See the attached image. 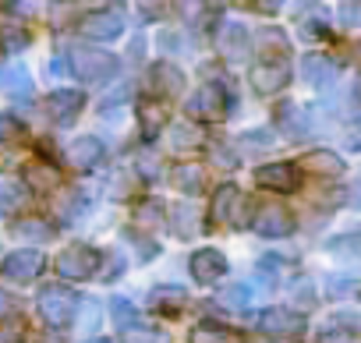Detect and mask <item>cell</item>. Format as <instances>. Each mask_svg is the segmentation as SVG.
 Listing matches in <instances>:
<instances>
[{
	"mask_svg": "<svg viewBox=\"0 0 361 343\" xmlns=\"http://www.w3.org/2000/svg\"><path fill=\"white\" fill-rule=\"evenodd\" d=\"M0 46H4L8 54H18L29 46V36L22 29H0Z\"/></svg>",
	"mask_w": 361,
	"mask_h": 343,
	"instance_id": "obj_33",
	"label": "cell"
},
{
	"mask_svg": "<svg viewBox=\"0 0 361 343\" xmlns=\"http://www.w3.org/2000/svg\"><path fill=\"white\" fill-rule=\"evenodd\" d=\"M255 185L269 188V192H298L301 174H298L294 163H266V166L255 170Z\"/></svg>",
	"mask_w": 361,
	"mask_h": 343,
	"instance_id": "obj_5",
	"label": "cell"
},
{
	"mask_svg": "<svg viewBox=\"0 0 361 343\" xmlns=\"http://www.w3.org/2000/svg\"><path fill=\"white\" fill-rule=\"evenodd\" d=\"M252 227H255L262 237H287V234L294 230V220H290L287 209H280V206H266V209L255 216Z\"/></svg>",
	"mask_w": 361,
	"mask_h": 343,
	"instance_id": "obj_14",
	"label": "cell"
},
{
	"mask_svg": "<svg viewBox=\"0 0 361 343\" xmlns=\"http://www.w3.org/2000/svg\"><path fill=\"white\" fill-rule=\"evenodd\" d=\"M227 92H224V85H216V82H209V85H202V89H195L192 92V99L185 103V110L195 117V120H220L224 113H227Z\"/></svg>",
	"mask_w": 361,
	"mask_h": 343,
	"instance_id": "obj_4",
	"label": "cell"
},
{
	"mask_svg": "<svg viewBox=\"0 0 361 343\" xmlns=\"http://www.w3.org/2000/svg\"><path fill=\"white\" fill-rule=\"evenodd\" d=\"M96 343H110V339H96Z\"/></svg>",
	"mask_w": 361,
	"mask_h": 343,
	"instance_id": "obj_47",
	"label": "cell"
},
{
	"mask_svg": "<svg viewBox=\"0 0 361 343\" xmlns=\"http://www.w3.org/2000/svg\"><path fill=\"white\" fill-rule=\"evenodd\" d=\"M248 78H252V89L255 92L273 96V92H280L290 82V68H287V61H266V64H255Z\"/></svg>",
	"mask_w": 361,
	"mask_h": 343,
	"instance_id": "obj_8",
	"label": "cell"
},
{
	"mask_svg": "<svg viewBox=\"0 0 361 343\" xmlns=\"http://www.w3.org/2000/svg\"><path fill=\"white\" fill-rule=\"evenodd\" d=\"M255 43H262L259 50H269V54H287V36L280 32V29H262L259 36H255Z\"/></svg>",
	"mask_w": 361,
	"mask_h": 343,
	"instance_id": "obj_30",
	"label": "cell"
},
{
	"mask_svg": "<svg viewBox=\"0 0 361 343\" xmlns=\"http://www.w3.org/2000/svg\"><path fill=\"white\" fill-rule=\"evenodd\" d=\"M259 325H262V332L290 336V332L305 329V315H301V311H290V308H266V311L259 315Z\"/></svg>",
	"mask_w": 361,
	"mask_h": 343,
	"instance_id": "obj_11",
	"label": "cell"
},
{
	"mask_svg": "<svg viewBox=\"0 0 361 343\" xmlns=\"http://www.w3.org/2000/svg\"><path fill=\"white\" fill-rule=\"evenodd\" d=\"M18 202H22V188L11 185V181H0V206H4V209H15Z\"/></svg>",
	"mask_w": 361,
	"mask_h": 343,
	"instance_id": "obj_37",
	"label": "cell"
},
{
	"mask_svg": "<svg viewBox=\"0 0 361 343\" xmlns=\"http://www.w3.org/2000/svg\"><path fill=\"white\" fill-rule=\"evenodd\" d=\"M121 269H124V258H121L117 251H110V269L103 273V280H117V276H121Z\"/></svg>",
	"mask_w": 361,
	"mask_h": 343,
	"instance_id": "obj_43",
	"label": "cell"
},
{
	"mask_svg": "<svg viewBox=\"0 0 361 343\" xmlns=\"http://www.w3.org/2000/svg\"><path fill=\"white\" fill-rule=\"evenodd\" d=\"M78 304L85 308V318L78 322V329H82V332H89V329H96V322H99V301H96V297H82Z\"/></svg>",
	"mask_w": 361,
	"mask_h": 343,
	"instance_id": "obj_36",
	"label": "cell"
},
{
	"mask_svg": "<svg viewBox=\"0 0 361 343\" xmlns=\"http://www.w3.org/2000/svg\"><path fill=\"white\" fill-rule=\"evenodd\" d=\"M11 234L22 241V244H43V241H50V223L47 220H36V216H25V220H18L15 227H11Z\"/></svg>",
	"mask_w": 361,
	"mask_h": 343,
	"instance_id": "obj_22",
	"label": "cell"
},
{
	"mask_svg": "<svg viewBox=\"0 0 361 343\" xmlns=\"http://www.w3.org/2000/svg\"><path fill=\"white\" fill-rule=\"evenodd\" d=\"M75 308H78V297H75V290H68L64 283H50V287L39 290V311H43V318H47L54 329L68 325L71 315H75Z\"/></svg>",
	"mask_w": 361,
	"mask_h": 343,
	"instance_id": "obj_2",
	"label": "cell"
},
{
	"mask_svg": "<svg viewBox=\"0 0 361 343\" xmlns=\"http://www.w3.org/2000/svg\"><path fill=\"white\" fill-rule=\"evenodd\" d=\"M0 89H4L8 96H15V99H29L32 96V78H29V71L22 64H11V68L0 71Z\"/></svg>",
	"mask_w": 361,
	"mask_h": 343,
	"instance_id": "obj_20",
	"label": "cell"
},
{
	"mask_svg": "<svg viewBox=\"0 0 361 343\" xmlns=\"http://www.w3.org/2000/svg\"><path fill=\"white\" fill-rule=\"evenodd\" d=\"M343 159L333 152V149H315V152H308L305 156V170L308 174H322V177H336V174H343Z\"/></svg>",
	"mask_w": 361,
	"mask_h": 343,
	"instance_id": "obj_19",
	"label": "cell"
},
{
	"mask_svg": "<svg viewBox=\"0 0 361 343\" xmlns=\"http://www.w3.org/2000/svg\"><path fill=\"white\" fill-rule=\"evenodd\" d=\"M99 262H103V255H99L96 248H89V244H71V248H64V251L57 255V273H61L64 280H89V276L99 269Z\"/></svg>",
	"mask_w": 361,
	"mask_h": 343,
	"instance_id": "obj_3",
	"label": "cell"
},
{
	"mask_svg": "<svg viewBox=\"0 0 361 343\" xmlns=\"http://www.w3.org/2000/svg\"><path fill=\"white\" fill-rule=\"evenodd\" d=\"M78 32H82L85 39H99V43H106V39H117V36L124 32V18H121L117 11H92V15L82 18Z\"/></svg>",
	"mask_w": 361,
	"mask_h": 343,
	"instance_id": "obj_7",
	"label": "cell"
},
{
	"mask_svg": "<svg viewBox=\"0 0 361 343\" xmlns=\"http://www.w3.org/2000/svg\"><path fill=\"white\" fill-rule=\"evenodd\" d=\"M357 4H340V15H343V25H357Z\"/></svg>",
	"mask_w": 361,
	"mask_h": 343,
	"instance_id": "obj_44",
	"label": "cell"
},
{
	"mask_svg": "<svg viewBox=\"0 0 361 343\" xmlns=\"http://www.w3.org/2000/svg\"><path fill=\"white\" fill-rule=\"evenodd\" d=\"M163 213H166V206L159 202V199H145V202H138V209H135V220L138 223H159L163 220Z\"/></svg>",
	"mask_w": 361,
	"mask_h": 343,
	"instance_id": "obj_31",
	"label": "cell"
},
{
	"mask_svg": "<svg viewBox=\"0 0 361 343\" xmlns=\"http://www.w3.org/2000/svg\"><path fill=\"white\" fill-rule=\"evenodd\" d=\"M290 297H294L301 308H312V304H315V287H312V280H298V283L290 287Z\"/></svg>",
	"mask_w": 361,
	"mask_h": 343,
	"instance_id": "obj_35",
	"label": "cell"
},
{
	"mask_svg": "<svg viewBox=\"0 0 361 343\" xmlns=\"http://www.w3.org/2000/svg\"><path fill=\"white\" fill-rule=\"evenodd\" d=\"M326 248H329V255H343V258H354V255H357V248H354V237H350V234H347V237H333Z\"/></svg>",
	"mask_w": 361,
	"mask_h": 343,
	"instance_id": "obj_38",
	"label": "cell"
},
{
	"mask_svg": "<svg viewBox=\"0 0 361 343\" xmlns=\"http://www.w3.org/2000/svg\"><path fill=\"white\" fill-rule=\"evenodd\" d=\"M43 273V255L36 248H18L4 258V276L15 283H32Z\"/></svg>",
	"mask_w": 361,
	"mask_h": 343,
	"instance_id": "obj_6",
	"label": "cell"
},
{
	"mask_svg": "<svg viewBox=\"0 0 361 343\" xmlns=\"http://www.w3.org/2000/svg\"><path fill=\"white\" fill-rule=\"evenodd\" d=\"M170 185L177 192H185V195H199L202 185H206V174H202V166H195V163H177L170 170Z\"/></svg>",
	"mask_w": 361,
	"mask_h": 343,
	"instance_id": "obj_17",
	"label": "cell"
},
{
	"mask_svg": "<svg viewBox=\"0 0 361 343\" xmlns=\"http://www.w3.org/2000/svg\"><path fill=\"white\" fill-rule=\"evenodd\" d=\"M78 213H82V195H68V199L61 202V220H64V223H71Z\"/></svg>",
	"mask_w": 361,
	"mask_h": 343,
	"instance_id": "obj_40",
	"label": "cell"
},
{
	"mask_svg": "<svg viewBox=\"0 0 361 343\" xmlns=\"http://www.w3.org/2000/svg\"><path fill=\"white\" fill-rule=\"evenodd\" d=\"M135 117H138V124H142L145 138H152V135H159V131H163V124H166V106H163V103H156V99H145V103H138V106H135Z\"/></svg>",
	"mask_w": 361,
	"mask_h": 343,
	"instance_id": "obj_21",
	"label": "cell"
},
{
	"mask_svg": "<svg viewBox=\"0 0 361 343\" xmlns=\"http://www.w3.org/2000/svg\"><path fill=\"white\" fill-rule=\"evenodd\" d=\"M103 156H106V149H103V142L92 138V135L78 138V142L68 149V163H71L75 170H92V166H99Z\"/></svg>",
	"mask_w": 361,
	"mask_h": 343,
	"instance_id": "obj_16",
	"label": "cell"
},
{
	"mask_svg": "<svg viewBox=\"0 0 361 343\" xmlns=\"http://www.w3.org/2000/svg\"><path fill=\"white\" fill-rule=\"evenodd\" d=\"M188 266H192V273H195V280H199V283H216V280L227 273V258H224L220 251H213V248L195 251Z\"/></svg>",
	"mask_w": 361,
	"mask_h": 343,
	"instance_id": "obj_15",
	"label": "cell"
},
{
	"mask_svg": "<svg viewBox=\"0 0 361 343\" xmlns=\"http://www.w3.org/2000/svg\"><path fill=\"white\" fill-rule=\"evenodd\" d=\"M336 64L326 57V54H305L301 57V75H305V82L312 85V89H329L333 82H336Z\"/></svg>",
	"mask_w": 361,
	"mask_h": 343,
	"instance_id": "obj_10",
	"label": "cell"
},
{
	"mask_svg": "<svg viewBox=\"0 0 361 343\" xmlns=\"http://www.w3.org/2000/svg\"><path fill=\"white\" fill-rule=\"evenodd\" d=\"M15 138H18V124H15L11 117L0 113V145H11Z\"/></svg>",
	"mask_w": 361,
	"mask_h": 343,
	"instance_id": "obj_41",
	"label": "cell"
},
{
	"mask_svg": "<svg viewBox=\"0 0 361 343\" xmlns=\"http://www.w3.org/2000/svg\"><path fill=\"white\" fill-rule=\"evenodd\" d=\"M238 202V188L234 185H220V195L213 199V220H231V206Z\"/></svg>",
	"mask_w": 361,
	"mask_h": 343,
	"instance_id": "obj_29",
	"label": "cell"
},
{
	"mask_svg": "<svg viewBox=\"0 0 361 343\" xmlns=\"http://www.w3.org/2000/svg\"><path fill=\"white\" fill-rule=\"evenodd\" d=\"M202 142V135L192 127V124H177L173 131H170V145L173 149H192V145H199Z\"/></svg>",
	"mask_w": 361,
	"mask_h": 343,
	"instance_id": "obj_32",
	"label": "cell"
},
{
	"mask_svg": "<svg viewBox=\"0 0 361 343\" xmlns=\"http://www.w3.org/2000/svg\"><path fill=\"white\" fill-rule=\"evenodd\" d=\"M185 301H188V290L185 287H156L152 290V304L156 308H166V311L185 308Z\"/></svg>",
	"mask_w": 361,
	"mask_h": 343,
	"instance_id": "obj_26",
	"label": "cell"
},
{
	"mask_svg": "<svg viewBox=\"0 0 361 343\" xmlns=\"http://www.w3.org/2000/svg\"><path fill=\"white\" fill-rule=\"evenodd\" d=\"M319 343H357L354 329H326L319 332Z\"/></svg>",
	"mask_w": 361,
	"mask_h": 343,
	"instance_id": "obj_39",
	"label": "cell"
},
{
	"mask_svg": "<svg viewBox=\"0 0 361 343\" xmlns=\"http://www.w3.org/2000/svg\"><path fill=\"white\" fill-rule=\"evenodd\" d=\"M110 318H114V325L117 329H131L135 322H138V308L128 301V297H110Z\"/></svg>",
	"mask_w": 361,
	"mask_h": 343,
	"instance_id": "obj_25",
	"label": "cell"
},
{
	"mask_svg": "<svg viewBox=\"0 0 361 343\" xmlns=\"http://www.w3.org/2000/svg\"><path fill=\"white\" fill-rule=\"evenodd\" d=\"M124 343H170V336L159 329H128Z\"/></svg>",
	"mask_w": 361,
	"mask_h": 343,
	"instance_id": "obj_34",
	"label": "cell"
},
{
	"mask_svg": "<svg viewBox=\"0 0 361 343\" xmlns=\"http://www.w3.org/2000/svg\"><path fill=\"white\" fill-rule=\"evenodd\" d=\"M252 39H248V29L245 25H238V22H227L224 29H220V54H224V61H231V64H241V61H248V46Z\"/></svg>",
	"mask_w": 361,
	"mask_h": 343,
	"instance_id": "obj_9",
	"label": "cell"
},
{
	"mask_svg": "<svg viewBox=\"0 0 361 343\" xmlns=\"http://www.w3.org/2000/svg\"><path fill=\"white\" fill-rule=\"evenodd\" d=\"M220 301H224L227 308H234V311H248V304H252V290H248L245 283H234V287L220 290Z\"/></svg>",
	"mask_w": 361,
	"mask_h": 343,
	"instance_id": "obj_28",
	"label": "cell"
},
{
	"mask_svg": "<svg viewBox=\"0 0 361 343\" xmlns=\"http://www.w3.org/2000/svg\"><path fill=\"white\" fill-rule=\"evenodd\" d=\"M71 68L82 82H110L121 71V61L106 50H75L71 54Z\"/></svg>",
	"mask_w": 361,
	"mask_h": 343,
	"instance_id": "obj_1",
	"label": "cell"
},
{
	"mask_svg": "<svg viewBox=\"0 0 361 343\" xmlns=\"http://www.w3.org/2000/svg\"><path fill=\"white\" fill-rule=\"evenodd\" d=\"M82 103H85V96H82V92H75V89H57V92H50L47 110H50V117H54V120L71 124V120L82 113Z\"/></svg>",
	"mask_w": 361,
	"mask_h": 343,
	"instance_id": "obj_13",
	"label": "cell"
},
{
	"mask_svg": "<svg viewBox=\"0 0 361 343\" xmlns=\"http://www.w3.org/2000/svg\"><path fill=\"white\" fill-rule=\"evenodd\" d=\"M18 336H22L18 329H8V332H0V343H18Z\"/></svg>",
	"mask_w": 361,
	"mask_h": 343,
	"instance_id": "obj_46",
	"label": "cell"
},
{
	"mask_svg": "<svg viewBox=\"0 0 361 343\" xmlns=\"http://www.w3.org/2000/svg\"><path fill=\"white\" fill-rule=\"evenodd\" d=\"M149 85H152V92H156V96L170 99V96H177L180 89H185V75H180V68H173V64L159 61V64H152V68H149Z\"/></svg>",
	"mask_w": 361,
	"mask_h": 343,
	"instance_id": "obj_12",
	"label": "cell"
},
{
	"mask_svg": "<svg viewBox=\"0 0 361 343\" xmlns=\"http://www.w3.org/2000/svg\"><path fill=\"white\" fill-rule=\"evenodd\" d=\"M192 343H241V336L231 329H220V325H199L192 332Z\"/></svg>",
	"mask_w": 361,
	"mask_h": 343,
	"instance_id": "obj_27",
	"label": "cell"
},
{
	"mask_svg": "<svg viewBox=\"0 0 361 343\" xmlns=\"http://www.w3.org/2000/svg\"><path fill=\"white\" fill-rule=\"evenodd\" d=\"M276 124L280 131H287L290 138H305L312 135V124H308V113L298 106V103H280V113H276Z\"/></svg>",
	"mask_w": 361,
	"mask_h": 343,
	"instance_id": "obj_18",
	"label": "cell"
},
{
	"mask_svg": "<svg viewBox=\"0 0 361 343\" xmlns=\"http://www.w3.org/2000/svg\"><path fill=\"white\" fill-rule=\"evenodd\" d=\"M170 227L180 241H192L199 234V223H195V209L192 206H173V216H170Z\"/></svg>",
	"mask_w": 361,
	"mask_h": 343,
	"instance_id": "obj_24",
	"label": "cell"
},
{
	"mask_svg": "<svg viewBox=\"0 0 361 343\" xmlns=\"http://www.w3.org/2000/svg\"><path fill=\"white\" fill-rule=\"evenodd\" d=\"M124 241H135V244H138V251H142V258H152V255L159 251L152 241H145V237H135V234H124Z\"/></svg>",
	"mask_w": 361,
	"mask_h": 343,
	"instance_id": "obj_42",
	"label": "cell"
},
{
	"mask_svg": "<svg viewBox=\"0 0 361 343\" xmlns=\"http://www.w3.org/2000/svg\"><path fill=\"white\" fill-rule=\"evenodd\" d=\"M11 311V297H8V290H0V318H4Z\"/></svg>",
	"mask_w": 361,
	"mask_h": 343,
	"instance_id": "obj_45",
	"label": "cell"
},
{
	"mask_svg": "<svg viewBox=\"0 0 361 343\" xmlns=\"http://www.w3.org/2000/svg\"><path fill=\"white\" fill-rule=\"evenodd\" d=\"M25 185L36 188V192H50V188L61 185V174L54 166H47V163H29L25 166Z\"/></svg>",
	"mask_w": 361,
	"mask_h": 343,
	"instance_id": "obj_23",
	"label": "cell"
}]
</instances>
